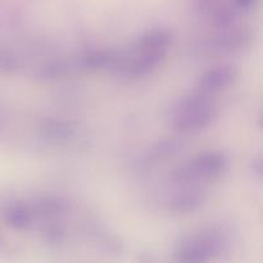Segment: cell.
Wrapping results in <instances>:
<instances>
[{"mask_svg":"<svg viewBox=\"0 0 263 263\" xmlns=\"http://www.w3.org/2000/svg\"><path fill=\"white\" fill-rule=\"evenodd\" d=\"M230 244L229 231L220 226L202 229L177 244L175 259L179 262H205L222 253Z\"/></svg>","mask_w":263,"mask_h":263,"instance_id":"6da1fadb","label":"cell"},{"mask_svg":"<svg viewBox=\"0 0 263 263\" xmlns=\"http://www.w3.org/2000/svg\"><path fill=\"white\" fill-rule=\"evenodd\" d=\"M238 76V71L234 66L223 64L210 69L202 76L199 81V90L205 94H216L225 87L230 86Z\"/></svg>","mask_w":263,"mask_h":263,"instance_id":"277c9868","label":"cell"},{"mask_svg":"<svg viewBox=\"0 0 263 263\" xmlns=\"http://www.w3.org/2000/svg\"><path fill=\"white\" fill-rule=\"evenodd\" d=\"M180 148H181V144L177 140L159 141V143H157L156 145L149 151L146 159H148V162H156L164 158H168V157L176 154Z\"/></svg>","mask_w":263,"mask_h":263,"instance_id":"8fae6325","label":"cell"},{"mask_svg":"<svg viewBox=\"0 0 263 263\" xmlns=\"http://www.w3.org/2000/svg\"><path fill=\"white\" fill-rule=\"evenodd\" d=\"M217 113L218 109L211 95L199 90L177 103L172 112V122L180 133H199L216 120Z\"/></svg>","mask_w":263,"mask_h":263,"instance_id":"7a4b0ae2","label":"cell"},{"mask_svg":"<svg viewBox=\"0 0 263 263\" xmlns=\"http://www.w3.org/2000/svg\"><path fill=\"white\" fill-rule=\"evenodd\" d=\"M44 243L49 244V246L58 247L64 244L67 240V234L63 226L61 225H50L48 228L44 229V233L41 235Z\"/></svg>","mask_w":263,"mask_h":263,"instance_id":"4fadbf2b","label":"cell"},{"mask_svg":"<svg viewBox=\"0 0 263 263\" xmlns=\"http://www.w3.org/2000/svg\"><path fill=\"white\" fill-rule=\"evenodd\" d=\"M77 125L72 121L64 120H46L40 126V136L49 141H67L74 136Z\"/></svg>","mask_w":263,"mask_h":263,"instance_id":"8992f818","label":"cell"},{"mask_svg":"<svg viewBox=\"0 0 263 263\" xmlns=\"http://www.w3.org/2000/svg\"><path fill=\"white\" fill-rule=\"evenodd\" d=\"M247 39L248 33L244 31H229L215 41V45L221 51H231L243 46Z\"/></svg>","mask_w":263,"mask_h":263,"instance_id":"30bf717a","label":"cell"},{"mask_svg":"<svg viewBox=\"0 0 263 263\" xmlns=\"http://www.w3.org/2000/svg\"><path fill=\"white\" fill-rule=\"evenodd\" d=\"M236 4L243 9H249L254 4V0H236Z\"/></svg>","mask_w":263,"mask_h":263,"instance_id":"9a60e30c","label":"cell"},{"mask_svg":"<svg viewBox=\"0 0 263 263\" xmlns=\"http://www.w3.org/2000/svg\"><path fill=\"white\" fill-rule=\"evenodd\" d=\"M31 208L35 217L40 216L43 218H54L66 213L68 204L66 200L58 197H41L35 200Z\"/></svg>","mask_w":263,"mask_h":263,"instance_id":"9c48e42d","label":"cell"},{"mask_svg":"<svg viewBox=\"0 0 263 263\" xmlns=\"http://www.w3.org/2000/svg\"><path fill=\"white\" fill-rule=\"evenodd\" d=\"M4 220L14 230H26L35 220V215L30 204L10 202L4 207Z\"/></svg>","mask_w":263,"mask_h":263,"instance_id":"5b68a950","label":"cell"},{"mask_svg":"<svg viewBox=\"0 0 263 263\" xmlns=\"http://www.w3.org/2000/svg\"><path fill=\"white\" fill-rule=\"evenodd\" d=\"M172 33L166 28H153L139 39L135 50L166 53L171 45Z\"/></svg>","mask_w":263,"mask_h":263,"instance_id":"52a82bcc","label":"cell"},{"mask_svg":"<svg viewBox=\"0 0 263 263\" xmlns=\"http://www.w3.org/2000/svg\"><path fill=\"white\" fill-rule=\"evenodd\" d=\"M229 168V158L221 152H208L190 159L172 174V180L177 184L210 181L218 179Z\"/></svg>","mask_w":263,"mask_h":263,"instance_id":"3957f363","label":"cell"},{"mask_svg":"<svg viewBox=\"0 0 263 263\" xmlns=\"http://www.w3.org/2000/svg\"><path fill=\"white\" fill-rule=\"evenodd\" d=\"M207 199V194L202 189L185 190L172 198L170 208L177 213H190L199 210Z\"/></svg>","mask_w":263,"mask_h":263,"instance_id":"ba28073f","label":"cell"},{"mask_svg":"<svg viewBox=\"0 0 263 263\" xmlns=\"http://www.w3.org/2000/svg\"><path fill=\"white\" fill-rule=\"evenodd\" d=\"M69 64L67 62L63 61H55L50 62V63L45 64L44 67H41L40 71H39L37 76L40 79L44 80H55L61 79L64 74L68 73L69 71Z\"/></svg>","mask_w":263,"mask_h":263,"instance_id":"7c38bea8","label":"cell"},{"mask_svg":"<svg viewBox=\"0 0 263 263\" xmlns=\"http://www.w3.org/2000/svg\"><path fill=\"white\" fill-rule=\"evenodd\" d=\"M15 67H17V62H15L14 57L7 53L0 54V69H2V71L4 72L14 71Z\"/></svg>","mask_w":263,"mask_h":263,"instance_id":"5bb4252c","label":"cell"}]
</instances>
